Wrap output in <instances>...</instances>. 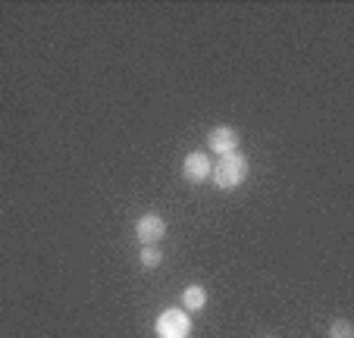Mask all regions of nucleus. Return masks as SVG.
Returning a JSON list of instances; mask_svg holds the SVG:
<instances>
[{"label": "nucleus", "mask_w": 354, "mask_h": 338, "mask_svg": "<svg viewBox=\"0 0 354 338\" xmlns=\"http://www.w3.org/2000/svg\"><path fill=\"white\" fill-rule=\"evenodd\" d=\"M204 307H207V292H204V285H188L185 292H182V310L185 313L204 310Z\"/></svg>", "instance_id": "6"}, {"label": "nucleus", "mask_w": 354, "mask_h": 338, "mask_svg": "<svg viewBox=\"0 0 354 338\" xmlns=\"http://www.w3.org/2000/svg\"><path fill=\"white\" fill-rule=\"evenodd\" d=\"M157 338H188L192 335V317L179 307H169L157 317Z\"/></svg>", "instance_id": "2"}, {"label": "nucleus", "mask_w": 354, "mask_h": 338, "mask_svg": "<svg viewBox=\"0 0 354 338\" xmlns=\"http://www.w3.org/2000/svg\"><path fill=\"white\" fill-rule=\"evenodd\" d=\"M248 157L245 153H226V157H220L214 163V169H210V182H214L220 191H232V188H239L241 182L248 179Z\"/></svg>", "instance_id": "1"}, {"label": "nucleus", "mask_w": 354, "mask_h": 338, "mask_svg": "<svg viewBox=\"0 0 354 338\" xmlns=\"http://www.w3.org/2000/svg\"><path fill=\"white\" fill-rule=\"evenodd\" d=\"M210 169H214V163H210V157L204 151H194V153H188V157L182 160V179L192 182V185L207 182L210 179Z\"/></svg>", "instance_id": "4"}, {"label": "nucleus", "mask_w": 354, "mask_h": 338, "mask_svg": "<svg viewBox=\"0 0 354 338\" xmlns=\"http://www.w3.org/2000/svg\"><path fill=\"white\" fill-rule=\"evenodd\" d=\"M329 338H354V326L348 319H335L329 323Z\"/></svg>", "instance_id": "8"}, {"label": "nucleus", "mask_w": 354, "mask_h": 338, "mask_svg": "<svg viewBox=\"0 0 354 338\" xmlns=\"http://www.w3.org/2000/svg\"><path fill=\"white\" fill-rule=\"evenodd\" d=\"M141 266H147V270H151V266H160V260H163V254H160V247L157 245H147V247H141Z\"/></svg>", "instance_id": "7"}, {"label": "nucleus", "mask_w": 354, "mask_h": 338, "mask_svg": "<svg viewBox=\"0 0 354 338\" xmlns=\"http://www.w3.org/2000/svg\"><path fill=\"white\" fill-rule=\"evenodd\" d=\"M207 147L210 151H216L220 157H226V153H235V147H239V132H235L232 126H216L207 132Z\"/></svg>", "instance_id": "5"}, {"label": "nucleus", "mask_w": 354, "mask_h": 338, "mask_svg": "<svg viewBox=\"0 0 354 338\" xmlns=\"http://www.w3.org/2000/svg\"><path fill=\"white\" fill-rule=\"evenodd\" d=\"M163 235H167V223H163L160 213H145V216L135 223V238L141 241V247L157 245Z\"/></svg>", "instance_id": "3"}]
</instances>
